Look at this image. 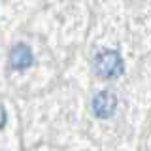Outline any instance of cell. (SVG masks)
Wrapping results in <instances>:
<instances>
[{
	"instance_id": "7a4b0ae2",
	"label": "cell",
	"mask_w": 151,
	"mask_h": 151,
	"mask_svg": "<svg viewBox=\"0 0 151 151\" xmlns=\"http://www.w3.org/2000/svg\"><path fill=\"white\" fill-rule=\"evenodd\" d=\"M117 108V96L111 91H100L93 98V111L100 119H108L113 115Z\"/></svg>"
},
{
	"instance_id": "3957f363",
	"label": "cell",
	"mask_w": 151,
	"mask_h": 151,
	"mask_svg": "<svg viewBox=\"0 0 151 151\" xmlns=\"http://www.w3.org/2000/svg\"><path fill=\"white\" fill-rule=\"evenodd\" d=\"M34 63V57H32L30 47L25 44H17L12 47V53H9V64L15 70H25Z\"/></svg>"
},
{
	"instance_id": "6da1fadb",
	"label": "cell",
	"mask_w": 151,
	"mask_h": 151,
	"mask_svg": "<svg viewBox=\"0 0 151 151\" xmlns=\"http://www.w3.org/2000/svg\"><path fill=\"white\" fill-rule=\"evenodd\" d=\"M94 70L100 78L111 79V78H119L125 70L121 55L115 49H104L94 57Z\"/></svg>"
}]
</instances>
